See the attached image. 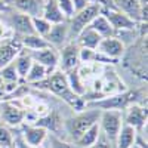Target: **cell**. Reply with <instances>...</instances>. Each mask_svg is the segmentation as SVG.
<instances>
[{
    "mask_svg": "<svg viewBox=\"0 0 148 148\" xmlns=\"http://www.w3.org/2000/svg\"><path fill=\"white\" fill-rule=\"evenodd\" d=\"M27 52H28V55L31 56V59L34 61V62H39V64L45 65L46 68L52 70V71H55L58 68V64H59L58 49H55L52 46H47L45 49H40V51H27Z\"/></svg>",
    "mask_w": 148,
    "mask_h": 148,
    "instance_id": "obj_8",
    "label": "cell"
},
{
    "mask_svg": "<svg viewBox=\"0 0 148 148\" xmlns=\"http://www.w3.org/2000/svg\"><path fill=\"white\" fill-rule=\"evenodd\" d=\"M12 64H14L19 79L24 80L25 76H27V73H28V70H30V67H31V64H33V59H31V56L28 55V52L25 51V49H22V51L19 52V55L14 59Z\"/></svg>",
    "mask_w": 148,
    "mask_h": 148,
    "instance_id": "obj_24",
    "label": "cell"
},
{
    "mask_svg": "<svg viewBox=\"0 0 148 148\" xmlns=\"http://www.w3.org/2000/svg\"><path fill=\"white\" fill-rule=\"evenodd\" d=\"M56 3L59 6V9L62 10L64 16L67 18V21L74 15V6H73V0H56Z\"/></svg>",
    "mask_w": 148,
    "mask_h": 148,
    "instance_id": "obj_30",
    "label": "cell"
},
{
    "mask_svg": "<svg viewBox=\"0 0 148 148\" xmlns=\"http://www.w3.org/2000/svg\"><path fill=\"white\" fill-rule=\"evenodd\" d=\"M88 5H90L88 0H73V6H74V14L76 12H79V10H82V9H84Z\"/></svg>",
    "mask_w": 148,
    "mask_h": 148,
    "instance_id": "obj_34",
    "label": "cell"
},
{
    "mask_svg": "<svg viewBox=\"0 0 148 148\" xmlns=\"http://www.w3.org/2000/svg\"><path fill=\"white\" fill-rule=\"evenodd\" d=\"M89 3H98V5H101V6H105L110 3V0H88Z\"/></svg>",
    "mask_w": 148,
    "mask_h": 148,
    "instance_id": "obj_36",
    "label": "cell"
},
{
    "mask_svg": "<svg viewBox=\"0 0 148 148\" xmlns=\"http://www.w3.org/2000/svg\"><path fill=\"white\" fill-rule=\"evenodd\" d=\"M21 45H22V49H27V51H40V49H45L47 46H51L45 37L39 36V34H27V36H22V37H18Z\"/></svg>",
    "mask_w": 148,
    "mask_h": 148,
    "instance_id": "obj_22",
    "label": "cell"
},
{
    "mask_svg": "<svg viewBox=\"0 0 148 148\" xmlns=\"http://www.w3.org/2000/svg\"><path fill=\"white\" fill-rule=\"evenodd\" d=\"M0 77H2L3 82H18L19 80V76H18V73H16L12 62L0 70Z\"/></svg>",
    "mask_w": 148,
    "mask_h": 148,
    "instance_id": "obj_29",
    "label": "cell"
},
{
    "mask_svg": "<svg viewBox=\"0 0 148 148\" xmlns=\"http://www.w3.org/2000/svg\"><path fill=\"white\" fill-rule=\"evenodd\" d=\"M21 51H22V45L18 37L15 39V36L12 39L0 43V70L6 67L8 64L14 62V59L19 55Z\"/></svg>",
    "mask_w": 148,
    "mask_h": 148,
    "instance_id": "obj_14",
    "label": "cell"
},
{
    "mask_svg": "<svg viewBox=\"0 0 148 148\" xmlns=\"http://www.w3.org/2000/svg\"><path fill=\"white\" fill-rule=\"evenodd\" d=\"M3 22L10 28L14 36L16 34L18 37H22V36L34 33L31 18L25 14H21V12L15 10V9H9L8 12H5V21Z\"/></svg>",
    "mask_w": 148,
    "mask_h": 148,
    "instance_id": "obj_4",
    "label": "cell"
},
{
    "mask_svg": "<svg viewBox=\"0 0 148 148\" xmlns=\"http://www.w3.org/2000/svg\"><path fill=\"white\" fill-rule=\"evenodd\" d=\"M126 46L123 45L119 39H116L114 36L111 37H102L99 45L96 47V52H99L102 55H105L110 59L117 61L119 58H121V55L125 53Z\"/></svg>",
    "mask_w": 148,
    "mask_h": 148,
    "instance_id": "obj_12",
    "label": "cell"
},
{
    "mask_svg": "<svg viewBox=\"0 0 148 148\" xmlns=\"http://www.w3.org/2000/svg\"><path fill=\"white\" fill-rule=\"evenodd\" d=\"M51 73H53V71L46 68L45 65H42L39 62H34V61H33V64H31V67H30V70H28V73H27V76H25L24 80H25L27 83H30V84L40 83V82L46 80Z\"/></svg>",
    "mask_w": 148,
    "mask_h": 148,
    "instance_id": "obj_21",
    "label": "cell"
},
{
    "mask_svg": "<svg viewBox=\"0 0 148 148\" xmlns=\"http://www.w3.org/2000/svg\"><path fill=\"white\" fill-rule=\"evenodd\" d=\"M89 27L93 28L101 37H111V36L114 34V28L111 27V24L108 22V19H107L102 14L96 15V16L93 18V21L89 24Z\"/></svg>",
    "mask_w": 148,
    "mask_h": 148,
    "instance_id": "obj_25",
    "label": "cell"
},
{
    "mask_svg": "<svg viewBox=\"0 0 148 148\" xmlns=\"http://www.w3.org/2000/svg\"><path fill=\"white\" fill-rule=\"evenodd\" d=\"M99 125L101 133L114 144L117 135L123 126V111L121 110H101L99 114Z\"/></svg>",
    "mask_w": 148,
    "mask_h": 148,
    "instance_id": "obj_2",
    "label": "cell"
},
{
    "mask_svg": "<svg viewBox=\"0 0 148 148\" xmlns=\"http://www.w3.org/2000/svg\"><path fill=\"white\" fill-rule=\"evenodd\" d=\"M135 92H123V93H116L111 96L101 98L95 102L86 104V107H92L98 110H125L127 105L133 104L135 101Z\"/></svg>",
    "mask_w": 148,
    "mask_h": 148,
    "instance_id": "obj_5",
    "label": "cell"
},
{
    "mask_svg": "<svg viewBox=\"0 0 148 148\" xmlns=\"http://www.w3.org/2000/svg\"><path fill=\"white\" fill-rule=\"evenodd\" d=\"M68 37H70V34H68V24L65 21V22H61V24H53L51 31L47 33V36L45 37V39L52 47L59 49V47H62L67 43Z\"/></svg>",
    "mask_w": 148,
    "mask_h": 148,
    "instance_id": "obj_16",
    "label": "cell"
},
{
    "mask_svg": "<svg viewBox=\"0 0 148 148\" xmlns=\"http://www.w3.org/2000/svg\"><path fill=\"white\" fill-rule=\"evenodd\" d=\"M76 39H77L76 43H77L80 47L93 49V51H96V47H98V45H99V42H101L102 37L98 34L93 28L86 27V28H83V30L79 33V36L76 37Z\"/></svg>",
    "mask_w": 148,
    "mask_h": 148,
    "instance_id": "obj_18",
    "label": "cell"
},
{
    "mask_svg": "<svg viewBox=\"0 0 148 148\" xmlns=\"http://www.w3.org/2000/svg\"><path fill=\"white\" fill-rule=\"evenodd\" d=\"M45 142L47 144V148H79L76 144L67 142L64 139H61L59 136H56L55 133H49V132H47Z\"/></svg>",
    "mask_w": 148,
    "mask_h": 148,
    "instance_id": "obj_27",
    "label": "cell"
},
{
    "mask_svg": "<svg viewBox=\"0 0 148 148\" xmlns=\"http://www.w3.org/2000/svg\"><path fill=\"white\" fill-rule=\"evenodd\" d=\"M0 43H2V42H0Z\"/></svg>",
    "mask_w": 148,
    "mask_h": 148,
    "instance_id": "obj_39",
    "label": "cell"
},
{
    "mask_svg": "<svg viewBox=\"0 0 148 148\" xmlns=\"http://www.w3.org/2000/svg\"><path fill=\"white\" fill-rule=\"evenodd\" d=\"M3 95V89H2V86H0V96Z\"/></svg>",
    "mask_w": 148,
    "mask_h": 148,
    "instance_id": "obj_38",
    "label": "cell"
},
{
    "mask_svg": "<svg viewBox=\"0 0 148 148\" xmlns=\"http://www.w3.org/2000/svg\"><path fill=\"white\" fill-rule=\"evenodd\" d=\"M10 9H15L30 18H37L43 15L45 0H6Z\"/></svg>",
    "mask_w": 148,
    "mask_h": 148,
    "instance_id": "obj_9",
    "label": "cell"
},
{
    "mask_svg": "<svg viewBox=\"0 0 148 148\" xmlns=\"http://www.w3.org/2000/svg\"><path fill=\"white\" fill-rule=\"evenodd\" d=\"M65 74H67L65 77H67V83H68V86H70L71 92H73L74 95L83 98V96L86 95V84H84V82H83L82 74L79 73V68L71 70V71H68V73H65Z\"/></svg>",
    "mask_w": 148,
    "mask_h": 148,
    "instance_id": "obj_20",
    "label": "cell"
},
{
    "mask_svg": "<svg viewBox=\"0 0 148 148\" xmlns=\"http://www.w3.org/2000/svg\"><path fill=\"white\" fill-rule=\"evenodd\" d=\"M79 58H80V62H95L96 51H93V49L80 47L79 49Z\"/></svg>",
    "mask_w": 148,
    "mask_h": 148,
    "instance_id": "obj_31",
    "label": "cell"
},
{
    "mask_svg": "<svg viewBox=\"0 0 148 148\" xmlns=\"http://www.w3.org/2000/svg\"><path fill=\"white\" fill-rule=\"evenodd\" d=\"M101 5H98V3H90L84 9L76 12L68 21V34L70 37H77L79 33L86 28V27H89V24L93 21V18L96 15H99L101 14Z\"/></svg>",
    "mask_w": 148,
    "mask_h": 148,
    "instance_id": "obj_3",
    "label": "cell"
},
{
    "mask_svg": "<svg viewBox=\"0 0 148 148\" xmlns=\"http://www.w3.org/2000/svg\"><path fill=\"white\" fill-rule=\"evenodd\" d=\"M79 49H80V46L77 43H65L61 47L58 67L61 68L62 73H68L71 70L79 68V64H80Z\"/></svg>",
    "mask_w": 148,
    "mask_h": 148,
    "instance_id": "obj_7",
    "label": "cell"
},
{
    "mask_svg": "<svg viewBox=\"0 0 148 148\" xmlns=\"http://www.w3.org/2000/svg\"><path fill=\"white\" fill-rule=\"evenodd\" d=\"M99 133H101V129H99V125L98 123H95V125H92L88 130H84L83 133H82V136L74 142L79 148H89V147H92L96 141H98V138H99Z\"/></svg>",
    "mask_w": 148,
    "mask_h": 148,
    "instance_id": "obj_23",
    "label": "cell"
},
{
    "mask_svg": "<svg viewBox=\"0 0 148 148\" xmlns=\"http://www.w3.org/2000/svg\"><path fill=\"white\" fill-rule=\"evenodd\" d=\"M123 123L135 127L138 132L142 130L147 126V108H144L138 104L127 105L126 113H123Z\"/></svg>",
    "mask_w": 148,
    "mask_h": 148,
    "instance_id": "obj_10",
    "label": "cell"
},
{
    "mask_svg": "<svg viewBox=\"0 0 148 148\" xmlns=\"http://www.w3.org/2000/svg\"><path fill=\"white\" fill-rule=\"evenodd\" d=\"M10 9V6L6 3V0H0V14H5Z\"/></svg>",
    "mask_w": 148,
    "mask_h": 148,
    "instance_id": "obj_35",
    "label": "cell"
},
{
    "mask_svg": "<svg viewBox=\"0 0 148 148\" xmlns=\"http://www.w3.org/2000/svg\"><path fill=\"white\" fill-rule=\"evenodd\" d=\"M33 21V28H34V33L39 34L42 37H46L47 33L51 31L52 28V24L49 22L47 19H45L43 16H37V18H31Z\"/></svg>",
    "mask_w": 148,
    "mask_h": 148,
    "instance_id": "obj_26",
    "label": "cell"
},
{
    "mask_svg": "<svg viewBox=\"0 0 148 148\" xmlns=\"http://www.w3.org/2000/svg\"><path fill=\"white\" fill-rule=\"evenodd\" d=\"M101 14L108 19V22L111 24V27L114 28V31H120V30H133L136 27V22L132 21L127 15H125L123 12H120L114 5L110 6L105 5L101 8Z\"/></svg>",
    "mask_w": 148,
    "mask_h": 148,
    "instance_id": "obj_6",
    "label": "cell"
},
{
    "mask_svg": "<svg viewBox=\"0 0 148 148\" xmlns=\"http://www.w3.org/2000/svg\"><path fill=\"white\" fill-rule=\"evenodd\" d=\"M45 19H47L49 22L52 24H61V22H65L67 18L64 16L62 10L59 9L56 0H45V8H43V15Z\"/></svg>",
    "mask_w": 148,
    "mask_h": 148,
    "instance_id": "obj_19",
    "label": "cell"
},
{
    "mask_svg": "<svg viewBox=\"0 0 148 148\" xmlns=\"http://www.w3.org/2000/svg\"><path fill=\"white\" fill-rule=\"evenodd\" d=\"M0 119L8 126H19L25 120V111L12 102H3L0 104Z\"/></svg>",
    "mask_w": 148,
    "mask_h": 148,
    "instance_id": "obj_11",
    "label": "cell"
},
{
    "mask_svg": "<svg viewBox=\"0 0 148 148\" xmlns=\"http://www.w3.org/2000/svg\"><path fill=\"white\" fill-rule=\"evenodd\" d=\"M136 139H138V130L126 125V123H123V126L114 141V148H135Z\"/></svg>",
    "mask_w": 148,
    "mask_h": 148,
    "instance_id": "obj_17",
    "label": "cell"
},
{
    "mask_svg": "<svg viewBox=\"0 0 148 148\" xmlns=\"http://www.w3.org/2000/svg\"><path fill=\"white\" fill-rule=\"evenodd\" d=\"M111 3L135 22H142V5L138 0H111ZM148 6V5H147Z\"/></svg>",
    "mask_w": 148,
    "mask_h": 148,
    "instance_id": "obj_15",
    "label": "cell"
},
{
    "mask_svg": "<svg viewBox=\"0 0 148 148\" xmlns=\"http://www.w3.org/2000/svg\"><path fill=\"white\" fill-rule=\"evenodd\" d=\"M99 114H101V110L98 108H89V110H82L77 111V114L71 117L67 121V132L70 133L71 139L76 142L84 130H88L92 125L98 123L99 120Z\"/></svg>",
    "mask_w": 148,
    "mask_h": 148,
    "instance_id": "obj_1",
    "label": "cell"
},
{
    "mask_svg": "<svg viewBox=\"0 0 148 148\" xmlns=\"http://www.w3.org/2000/svg\"><path fill=\"white\" fill-rule=\"evenodd\" d=\"M89 148H114V144L111 142V141H108L102 133H99V138H98V141H96L92 147H89Z\"/></svg>",
    "mask_w": 148,
    "mask_h": 148,
    "instance_id": "obj_32",
    "label": "cell"
},
{
    "mask_svg": "<svg viewBox=\"0 0 148 148\" xmlns=\"http://www.w3.org/2000/svg\"><path fill=\"white\" fill-rule=\"evenodd\" d=\"M47 136V129L40 125H25L22 127V139L30 148H40Z\"/></svg>",
    "mask_w": 148,
    "mask_h": 148,
    "instance_id": "obj_13",
    "label": "cell"
},
{
    "mask_svg": "<svg viewBox=\"0 0 148 148\" xmlns=\"http://www.w3.org/2000/svg\"><path fill=\"white\" fill-rule=\"evenodd\" d=\"M14 145V135L6 125L0 123V148H10Z\"/></svg>",
    "mask_w": 148,
    "mask_h": 148,
    "instance_id": "obj_28",
    "label": "cell"
},
{
    "mask_svg": "<svg viewBox=\"0 0 148 148\" xmlns=\"http://www.w3.org/2000/svg\"><path fill=\"white\" fill-rule=\"evenodd\" d=\"M12 37H14V33L10 31V28L5 22H0V42L9 40V39H12Z\"/></svg>",
    "mask_w": 148,
    "mask_h": 148,
    "instance_id": "obj_33",
    "label": "cell"
},
{
    "mask_svg": "<svg viewBox=\"0 0 148 148\" xmlns=\"http://www.w3.org/2000/svg\"><path fill=\"white\" fill-rule=\"evenodd\" d=\"M138 2H139L142 6H147V5H148V0H138Z\"/></svg>",
    "mask_w": 148,
    "mask_h": 148,
    "instance_id": "obj_37",
    "label": "cell"
}]
</instances>
